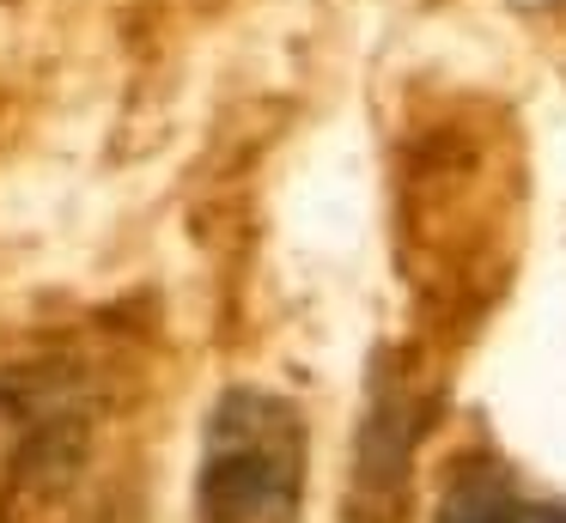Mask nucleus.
I'll return each mask as SVG.
<instances>
[{"mask_svg":"<svg viewBox=\"0 0 566 523\" xmlns=\"http://www.w3.org/2000/svg\"><path fill=\"white\" fill-rule=\"evenodd\" d=\"M305 420L274 389H226L201 444V523H298Z\"/></svg>","mask_w":566,"mask_h":523,"instance_id":"nucleus-1","label":"nucleus"},{"mask_svg":"<svg viewBox=\"0 0 566 523\" xmlns=\"http://www.w3.org/2000/svg\"><path fill=\"white\" fill-rule=\"evenodd\" d=\"M439 523H566V505L517 487L505 469H463L439 505Z\"/></svg>","mask_w":566,"mask_h":523,"instance_id":"nucleus-2","label":"nucleus"}]
</instances>
